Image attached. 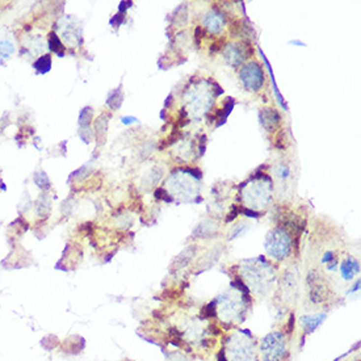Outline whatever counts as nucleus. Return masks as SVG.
Instances as JSON below:
<instances>
[{
    "instance_id": "nucleus-7",
    "label": "nucleus",
    "mask_w": 361,
    "mask_h": 361,
    "mask_svg": "<svg viewBox=\"0 0 361 361\" xmlns=\"http://www.w3.org/2000/svg\"><path fill=\"white\" fill-rule=\"evenodd\" d=\"M205 27L208 28L209 31L218 32L222 28V19H220L218 13H209L205 17Z\"/></svg>"
},
{
    "instance_id": "nucleus-6",
    "label": "nucleus",
    "mask_w": 361,
    "mask_h": 361,
    "mask_svg": "<svg viewBox=\"0 0 361 361\" xmlns=\"http://www.w3.org/2000/svg\"><path fill=\"white\" fill-rule=\"evenodd\" d=\"M355 272H359V263L352 258L346 260L342 265V275L346 280H351L354 277Z\"/></svg>"
},
{
    "instance_id": "nucleus-8",
    "label": "nucleus",
    "mask_w": 361,
    "mask_h": 361,
    "mask_svg": "<svg viewBox=\"0 0 361 361\" xmlns=\"http://www.w3.org/2000/svg\"><path fill=\"white\" fill-rule=\"evenodd\" d=\"M13 51H15L13 43L9 42V41H1L0 42V66L13 54Z\"/></svg>"
},
{
    "instance_id": "nucleus-1",
    "label": "nucleus",
    "mask_w": 361,
    "mask_h": 361,
    "mask_svg": "<svg viewBox=\"0 0 361 361\" xmlns=\"http://www.w3.org/2000/svg\"><path fill=\"white\" fill-rule=\"evenodd\" d=\"M265 250L272 258L277 260L284 259L291 252V239L283 230L276 229L268 234L265 240Z\"/></svg>"
},
{
    "instance_id": "nucleus-4",
    "label": "nucleus",
    "mask_w": 361,
    "mask_h": 361,
    "mask_svg": "<svg viewBox=\"0 0 361 361\" xmlns=\"http://www.w3.org/2000/svg\"><path fill=\"white\" fill-rule=\"evenodd\" d=\"M225 58L232 65H238L244 58V53L242 51L240 45H228L225 50Z\"/></svg>"
},
{
    "instance_id": "nucleus-9",
    "label": "nucleus",
    "mask_w": 361,
    "mask_h": 361,
    "mask_svg": "<svg viewBox=\"0 0 361 361\" xmlns=\"http://www.w3.org/2000/svg\"><path fill=\"white\" fill-rule=\"evenodd\" d=\"M50 66H51V59L49 55H43V57H41V58L34 63L35 68L41 71V72H47V71L50 70Z\"/></svg>"
},
{
    "instance_id": "nucleus-3",
    "label": "nucleus",
    "mask_w": 361,
    "mask_h": 361,
    "mask_svg": "<svg viewBox=\"0 0 361 361\" xmlns=\"http://www.w3.org/2000/svg\"><path fill=\"white\" fill-rule=\"evenodd\" d=\"M262 124L268 131H273L280 124V116L275 109L272 108H265L262 112Z\"/></svg>"
},
{
    "instance_id": "nucleus-13",
    "label": "nucleus",
    "mask_w": 361,
    "mask_h": 361,
    "mask_svg": "<svg viewBox=\"0 0 361 361\" xmlns=\"http://www.w3.org/2000/svg\"><path fill=\"white\" fill-rule=\"evenodd\" d=\"M323 262H325V263H330V262H336V260H335L334 254H332V252H327L326 255H325V258H323Z\"/></svg>"
},
{
    "instance_id": "nucleus-10",
    "label": "nucleus",
    "mask_w": 361,
    "mask_h": 361,
    "mask_svg": "<svg viewBox=\"0 0 361 361\" xmlns=\"http://www.w3.org/2000/svg\"><path fill=\"white\" fill-rule=\"evenodd\" d=\"M50 49L59 55H63V45L55 33L50 34Z\"/></svg>"
},
{
    "instance_id": "nucleus-11",
    "label": "nucleus",
    "mask_w": 361,
    "mask_h": 361,
    "mask_svg": "<svg viewBox=\"0 0 361 361\" xmlns=\"http://www.w3.org/2000/svg\"><path fill=\"white\" fill-rule=\"evenodd\" d=\"M204 315L206 318H210V317H214V315H216V307H214V303H209L208 306L205 307Z\"/></svg>"
},
{
    "instance_id": "nucleus-5",
    "label": "nucleus",
    "mask_w": 361,
    "mask_h": 361,
    "mask_svg": "<svg viewBox=\"0 0 361 361\" xmlns=\"http://www.w3.org/2000/svg\"><path fill=\"white\" fill-rule=\"evenodd\" d=\"M325 318H326V315L325 314L306 315V317H303L302 318V325L307 332H311V331H314L317 327H319L322 325Z\"/></svg>"
},
{
    "instance_id": "nucleus-14",
    "label": "nucleus",
    "mask_w": 361,
    "mask_h": 361,
    "mask_svg": "<svg viewBox=\"0 0 361 361\" xmlns=\"http://www.w3.org/2000/svg\"><path fill=\"white\" fill-rule=\"evenodd\" d=\"M220 361H226V359H225V354H224V352H222V354H221V356H220Z\"/></svg>"
},
{
    "instance_id": "nucleus-2",
    "label": "nucleus",
    "mask_w": 361,
    "mask_h": 361,
    "mask_svg": "<svg viewBox=\"0 0 361 361\" xmlns=\"http://www.w3.org/2000/svg\"><path fill=\"white\" fill-rule=\"evenodd\" d=\"M260 351L264 361H280L285 354V339L280 332H271L263 339Z\"/></svg>"
},
{
    "instance_id": "nucleus-12",
    "label": "nucleus",
    "mask_w": 361,
    "mask_h": 361,
    "mask_svg": "<svg viewBox=\"0 0 361 361\" xmlns=\"http://www.w3.org/2000/svg\"><path fill=\"white\" fill-rule=\"evenodd\" d=\"M155 197H157V198H164L165 201H171L168 193H165L163 189H157V191H155Z\"/></svg>"
}]
</instances>
